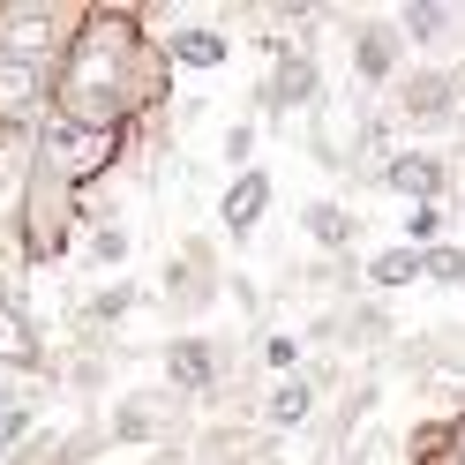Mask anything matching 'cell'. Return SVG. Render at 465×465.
I'll list each match as a JSON object with an SVG mask.
<instances>
[{
	"instance_id": "6da1fadb",
	"label": "cell",
	"mask_w": 465,
	"mask_h": 465,
	"mask_svg": "<svg viewBox=\"0 0 465 465\" xmlns=\"http://www.w3.org/2000/svg\"><path fill=\"white\" fill-rule=\"evenodd\" d=\"M143 61H151V53H143L135 15L91 8V15H75V31H68V68H61V83H53V98H61L68 121L121 128L128 105L151 91V68Z\"/></svg>"
},
{
	"instance_id": "7a4b0ae2",
	"label": "cell",
	"mask_w": 465,
	"mask_h": 465,
	"mask_svg": "<svg viewBox=\"0 0 465 465\" xmlns=\"http://www.w3.org/2000/svg\"><path fill=\"white\" fill-rule=\"evenodd\" d=\"M121 128H91V121H68V113H53V121H38V165L53 188H83V181H105L113 158H121Z\"/></svg>"
},
{
	"instance_id": "3957f363",
	"label": "cell",
	"mask_w": 465,
	"mask_h": 465,
	"mask_svg": "<svg viewBox=\"0 0 465 465\" xmlns=\"http://www.w3.org/2000/svg\"><path fill=\"white\" fill-rule=\"evenodd\" d=\"M75 15L45 8V0H8L0 8V53H15V61H53V53L68 45Z\"/></svg>"
},
{
	"instance_id": "277c9868",
	"label": "cell",
	"mask_w": 465,
	"mask_h": 465,
	"mask_svg": "<svg viewBox=\"0 0 465 465\" xmlns=\"http://www.w3.org/2000/svg\"><path fill=\"white\" fill-rule=\"evenodd\" d=\"M45 61H15V53H0V128H31L45 113Z\"/></svg>"
},
{
	"instance_id": "5b68a950",
	"label": "cell",
	"mask_w": 465,
	"mask_h": 465,
	"mask_svg": "<svg viewBox=\"0 0 465 465\" xmlns=\"http://www.w3.org/2000/svg\"><path fill=\"white\" fill-rule=\"evenodd\" d=\"M443 181H450V165L435 158V151H398V158L383 165V188H391V195H405L413 211H420V203H435V195H443Z\"/></svg>"
},
{
	"instance_id": "8992f818",
	"label": "cell",
	"mask_w": 465,
	"mask_h": 465,
	"mask_svg": "<svg viewBox=\"0 0 465 465\" xmlns=\"http://www.w3.org/2000/svg\"><path fill=\"white\" fill-rule=\"evenodd\" d=\"M271 218V173H241V181H232L225 188V203H218V225H225V241H248V232L255 225H263Z\"/></svg>"
},
{
	"instance_id": "52a82bcc",
	"label": "cell",
	"mask_w": 465,
	"mask_h": 465,
	"mask_svg": "<svg viewBox=\"0 0 465 465\" xmlns=\"http://www.w3.org/2000/svg\"><path fill=\"white\" fill-rule=\"evenodd\" d=\"M398 105H405V121H450V105H458V75H450V68L405 75V83H398Z\"/></svg>"
},
{
	"instance_id": "ba28073f",
	"label": "cell",
	"mask_w": 465,
	"mask_h": 465,
	"mask_svg": "<svg viewBox=\"0 0 465 465\" xmlns=\"http://www.w3.org/2000/svg\"><path fill=\"white\" fill-rule=\"evenodd\" d=\"M165 375H173L181 391H211V383H218V345H211V338H173V345H165Z\"/></svg>"
},
{
	"instance_id": "9c48e42d",
	"label": "cell",
	"mask_w": 465,
	"mask_h": 465,
	"mask_svg": "<svg viewBox=\"0 0 465 465\" xmlns=\"http://www.w3.org/2000/svg\"><path fill=\"white\" fill-rule=\"evenodd\" d=\"M353 68H361V83H398V31L391 23H361L353 31Z\"/></svg>"
},
{
	"instance_id": "30bf717a",
	"label": "cell",
	"mask_w": 465,
	"mask_h": 465,
	"mask_svg": "<svg viewBox=\"0 0 465 465\" xmlns=\"http://www.w3.org/2000/svg\"><path fill=\"white\" fill-rule=\"evenodd\" d=\"M0 368H38V331L23 315V301L8 293H0Z\"/></svg>"
},
{
	"instance_id": "8fae6325",
	"label": "cell",
	"mask_w": 465,
	"mask_h": 465,
	"mask_svg": "<svg viewBox=\"0 0 465 465\" xmlns=\"http://www.w3.org/2000/svg\"><path fill=\"white\" fill-rule=\"evenodd\" d=\"M301 232H308V241L315 248H353V211H345V203H308V211H301Z\"/></svg>"
},
{
	"instance_id": "7c38bea8",
	"label": "cell",
	"mask_w": 465,
	"mask_h": 465,
	"mask_svg": "<svg viewBox=\"0 0 465 465\" xmlns=\"http://www.w3.org/2000/svg\"><path fill=\"white\" fill-rule=\"evenodd\" d=\"M165 61H181V68H218V61H225V31H211V23H188V31L165 45Z\"/></svg>"
},
{
	"instance_id": "4fadbf2b",
	"label": "cell",
	"mask_w": 465,
	"mask_h": 465,
	"mask_svg": "<svg viewBox=\"0 0 465 465\" xmlns=\"http://www.w3.org/2000/svg\"><path fill=\"white\" fill-rule=\"evenodd\" d=\"M113 435H121V443H151V435H165V405L158 398H121Z\"/></svg>"
},
{
	"instance_id": "5bb4252c",
	"label": "cell",
	"mask_w": 465,
	"mask_h": 465,
	"mask_svg": "<svg viewBox=\"0 0 465 465\" xmlns=\"http://www.w3.org/2000/svg\"><path fill=\"white\" fill-rule=\"evenodd\" d=\"M420 278V248H383V255H368V285L375 293H398V285H413Z\"/></svg>"
},
{
	"instance_id": "9a60e30c",
	"label": "cell",
	"mask_w": 465,
	"mask_h": 465,
	"mask_svg": "<svg viewBox=\"0 0 465 465\" xmlns=\"http://www.w3.org/2000/svg\"><path fill=\"white\" fill-rule=\"evenodd\" d=\"M315 413V383H308V375H285V383L271 391V428H301Z\"/></svg>"
},
{
	"instance_id": "2e32d148",
	"label": "cell",
	"mask_w": 465,
	"mask_h": 465,
	"mask_svg": "<svg viewBox=\"0 0 465 465\" xmlns=\"http://www.w3.org/2000/svg\"><path fill=\"white\" fill-rule=\"evenodd\" d=\"M391 31H398V38H420V45H435V38L450 31V8H435V0H413V8H405V15L391 23Z\"/></svg>"
},
{
	"instance_id": "e0dca14e",
	"label": "cell",
	"mask_w": 465,
	"mask_h": 465,
	"mask_svg": "<svg viewBox=\"0 0 465 465\" xmlns=\"http://www.w3.org/2000/svg\"><path fill=\"white\" fill-rule=\"evenodd\" d=\"M301 98H315V61L285 53V68H278V83H271V105H301Z\"/></svg>"
},
{
	"instance_id": "ac0fdd59",
	"label": "cell",
	"mask_w": 465,
	"mask_h": 465,
	"mask_svg": "<svg viewBox=\"0 0 465 465\" xmlns=\"http://www.w3.org/2000/svg\"><path fill=\"white\" fill-rule=\"evenodd\" d=\"M173 293H188V301L211 293V255H203V248H188L181 263H173Z\"/></svg>"
},
{
	"instance_id": "d6986e66",
	"label": "cell",
	"mask_w": 465,
	"mask_h": 465,
	"mask_svg": "<svg viewBox=\"0 0 465 465\" xmlns=\"http://www.w3.org/2000/svg\"><path fill=\"white\" fill-rule=\"evenodd\" d=\"M420 278H435V285H465V248H420Z\"/></svg>"
},
{
	"instance_id": "ffe728a7",
	"label": "cell",
	"mask_w": 465,
	"mask_h": 465,
	"mask_svg": "<svg viewBox=\"0 0 465 465\" xmlns=\"http://www.w3.org/2000/svg\"><path fill=\"white\" fill-rule=\"evenodd\" d=\"M91 255H98V263H128V225H91Z\"/></svg>"
},
{
	"instance_id": "44dd1931",
	"label": "cell",
	"mask_w": 465,
	"mask_h": 465,
	"mask_svg": "<svg viewBox=\"0 0 465 465\" xmlns=\"http://www.w3.org/2000/svg\"><path fill=\"white\" fill-rule=\"evenodd\" d=\"M23 443H31V413H23V405H8V413H0V465H8Z\"/></svg>"
},
{
	"instance_id": "7402d4cb",
	"label": "cell",
	"mask_w": 465,
	"mask_h": 465,
	"mask_svg": "<svg viewBox=\"0 0 465 465\" xmlns=\"http://www.w3.org/2000/svg\"><path fill=\"white\" fill-rule=\"evenodd\" d=\"M263 361L278 368V383H285V375H301V345H293V338H271V345H263Z\"/></svg>"
},
{
	"instance_id": "603a6c76",
	"label": "cell",
	"mask_w": 465,
	"mask_h": 465,
	"mask_svg": "<svg viewBox=\"0 0 465 465\" xmlns=\"http://www.w3.org/2000/svg\"><path fill=\"white\" fill-rule=\"evenodd\" d=\"M143 293H135V285H105V293H98V323H113V315H128Z\"/></svg>"
},
{
	"instance_id": "cb8c5ba5",
	"label": "cell",
	"mask_w": 465,
	"mask_h": 465,
	"mask_svg": "<svg viewBox=\"0 0 465 465\" xmlns=\"http://www.w3.org/2000/svg\"><path fill=\"white\" fill-rule=\"evenodd\" d=\"M248 151H255V121H241V128H225V158L248 173Z\"/></svg>"
},
{
	"instance_id": "d4e9b609",
	"label": "cell",
	"mask_w": 465,
	"mask_h": 465,
	"mask_svg": "<svg viewBox=\"0 0 465 465\" xmlns=\"http://www.w3.org/2000/svg\"><path fill=\"white\" fill-rule=\"evenodd\" d=\"M458 465H465V458H458Z\"/></svg>"
}]
</instances>
